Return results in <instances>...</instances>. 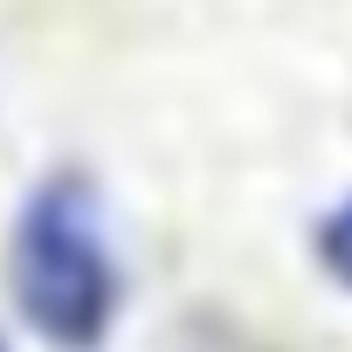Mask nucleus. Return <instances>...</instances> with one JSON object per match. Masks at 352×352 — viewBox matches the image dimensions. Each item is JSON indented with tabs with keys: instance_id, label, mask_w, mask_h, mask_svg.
Segmentation results:
<instances>
[{
	"instance_id": "obj_2",
	"label": "nucleus",
	"mask_w": 352,
	"mask_h": 352,
	"mask_svg": "<svg viewBox=\"0 0 352 352\" xmlns=\"http://www.w3.org/2000/svg\"><path fill=\"white\" fill-rule=\"evenodd\" d=\"M318 263H324V270L352 290V201L324 214V228H318Z\"/></svg>"
},
{
	"instance_id": "obj_1",
	"label": "nucleus",
	"mask_w": 352,
	"mask_h": 352,
	"mask_svg": "<svg viewBox=\"0 0 352 352\" xmlns=\"http://www.w3.org/2000/svg\"><path fill=\"white\" fill-rule=\"evenodd\" d=\"M8 283H14L21 318L49 345L63 352L104 345V331L118 324L124 276H118V249L104 228V201L83 173H56L28 194L14 242H8Z\"/></svg>"
}]
</instances>
